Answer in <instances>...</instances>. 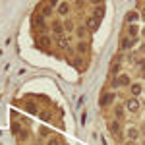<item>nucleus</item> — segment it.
<instances>
[{"instance_id":"1","label":"nucleus","mask_w":145,"mask_h":145,"mask_svg":"<svg viewBox=\"0 0 145 145\" xmlns=\"http://www.w3.org/2000/svg\"><path fill=\"white\" fill-rule=\"evenodd\" d=\"M126 108H128L130 112H137V110H139V101L135 99V97L128 99V101H126Z\"/></svg>"},{"instance_id":"2","label":"nucleus","mask_w":145,"mask_h":145,"mask_svg":"<svg viewBox=\"0 0 145 145\" xmlns=\"http://www.w3.org/2000/svg\"><path fill=\"white\" fill-rule=\"evenodd\" d=\"M97 27H99V18H97V16H89V18H87V29L95 31Z\"/></svg>"},{"instance_id":"3","label":"nucleus","mask_w":145,"mask_h":145,"mask_svg":"<svg viewBox=\"0 0 145 145\" xmlns=\"http://www.w3.org/2000/svg\"><path fill=\"white\" fill-rule=\"evenodd\" d=\"M52 31H54V35L60 39V37H64V27H62V23H58V22H54L52 23Z\"/></svg>"},{"instance_id":"4","label":"nucleus","mask_w":145,"mask_h":145,"mask_svg":"<svg viewBox=\"0 0 145 145\" xmlns=\"http://www.w3.org/2000/svg\"><path fill=\"white\" fill-rule=\"evenodd\" d=\"M135 43V39H132V37H126V39H122V43H120V48L122 50H128L130 46Z\"/></svg>"},{"instance_id":"5","label":"nucleus","mask_w":145,"mask_h":145,"mask_svg":"<svg viewBox=\"0 0 145 145\" xmlns=\"http://www.w3.org/2000/svg\"><path fill=\"white\" fill-rule=\"evenodd\" d=\"M137 137H139V130L137 128H130L128 130V139L130 141H137Z\"/></svg>"},{"instance_id":"6","label":"nucleus","mask_w":145,"mask_h":145,"mask_svg":"<svg viewBox=\"0 0 145 145\" xmlns=\"http://www.w3.org/2000/svg\"><path fill=\"white\" fill-rule=\"evenodd\" d=\"M137 20H139V14H137V12H128V14H126V22L128 23H135Z\"/></svg>"},{"instance_id":"7","label":"nucleus","mask_w":145,"mask_h":145,"mask_svg":"<svg viewBox=\"0 0 145 145\" xmlns=\"http://www.w3.org/2000/svg\"><path fill=\"white\" fill-rule=\"evenodd\" d=\"M108 130H110L112 135H120V122H110Z\"/></svg>"},{"instance_id":"8","label":"nucleus","mask_w":145,"mask_h":145,"mask_svg":"<svg viewBox=\"0 0 145 145\" xmlns=\"http://www.w3.org/2000/svg\"><path fill=\"white\" fill-rule=\"evenodd\" d=\"M112 101H114V93H105V97H103V101H101V105L106 106V105H110Z\"/></svg>"},{"instance_id":"9","label":"nucleus","mask_w":145,"mask_h":145,"mask_svg":"<svg viewBox=\"0 0 145 145\" xmlns=\"http://www.w3.org/2000/svg\"><path fill=\"white\" fill-rule=\"evenodd\" d=\"M114 85H130V78L128 76H120V78L114 81Z\"/></svg>"},{"instance_id":"10","label":"nucleus","mask_w":145,"mask_h":145,"mask_svg":"<svg viewBox=\"0 0 145 145\" xmlns=\"http://www.w3.org/2000/svg\"><path fill=\"white\" fill-rule=\"evenodd\" d=\"M130 91H132V95H139V93H141V85H139V83H132V85H130Z\"/></svg>"},{"instance_id":"11","label":"nucleus","mask_w":145,"mask_h":145,"mask_svg":"<svg viewBox=\"0 0 145 145\" xmlns=\"http://www.w3.org/2000/svg\"><path fill=\"white\" fill-rule=\"evenodd\" d=\"M68 10H70V6H68V2H62V4L58 6V12H60L62 16H66V14H68Z\"/></svg>"},{"instance_id":"12","label":"nucleus","mask_w":145,"mask_h":145,"mask_svg":"<svg viewBox=\"0 0 145 145\" xmlns=\"http://www.w3.org/2000/svg\"><path fill=\"white\" fill-rule=\"evenodd\" d=\"M58 45L62 46V48H66V50L70 48V43H68V39H66V37H60V39H58Z\"/></svg>"},{"instance_id":"13","label":"nucleus","mask_w":145,"mask_h":145,"mask_svg":"<svg viewBox=\"0 0 145 145\" xmlns=\"http://www.w3.org/2000/svg\"><path fill=\"white\" fill-rule=\"evenodd\" d=\"M39 45L41 46H50V39H48V37H41V39H39Z\"/></svg>"},{"instance_id":"14","label":"nucleus","mask_w":145,"mask_h":145,"mask_svg":"<svg viewBox=\"0 0 145 145\" xmlns=\"http://www.w3.org/2000/svg\"><path fill=\"white\" fill-rule=\"evenodd\" d=\"M78 52L85 54V52H87V45H85V43H79V45H78Z\"/></svg>"},{"instance_id":"15","label":"nucleus","mask_w":145,"mask_h":145,"mask_svg":"<svg viewBox=\"0 0 145 145\" xmlns=\"http://www.w3.org/2000/svg\"><path fill=\"white\" fill-rule=\"evenodd\" d=\"M35 23H37L39 27H43V25H45V22H43V16H35Z\"/></svg>"},{"instance_id":"16","label":"nucleus","mask_w":145,"mask_h":145,"mask_svg":"<svg viewBox=\"0 0 145 145\" xmlns=\"http://www.w3.org/2000/svg\"><path fill=\"white\" fill-rule=\"evenodd\" d=\"M116 116H118V118H124V108L122 106H116Z\"/></svg>"},{"instance_id":"17","label":"nucleus","mask_w":145,"mask_h":145,"mask_svg":"<svg viewBox=\"0 0 145 145\" xmlns=\"http://www.w3.org/2000/svg\"><path fill=\"white\" fill-rule=\"evenodd\" d=\"M85 31H87V27H78V37H83Z\"/></svg>"},{"instance_id":"18","label":"nucleus","mask_w":145,"mask_h":145,"mask_svg":"<svg viewBox=\"0 0 145 145\" xmlns=\"http://www.w3.org/2000/svg\"><path fill=\"white\" fill-rule=\"evenodd\" d=\"M135 35H137V29L132 25V27H130V37H132V39H135Z\"/></svg>"},{"instance_id":"19","label":"nucleus","mask_w":145,"mask_h":145,"mask_svg":"<svg viewBox=\"0 0 145 145\" xmlns=\"http://www.w3.org/2000/svg\"><path fill=\"white\" fill-rule=\"evenodd\" d=\"M43 16H50V4H48V6H45V8H43Z\"/></svg>"},{"instance_id":"20","label":"nucleus","mask_w":145,"mask_h":145,"mask_svg":"<svg viewBox=\"0 0 145 145\" xmlns=\"http://www.w3.org/2000/svg\"><path fill=\"white\" fill-rule=\"evenodd\" d=\"M41 118H43V120H50V114H48V112H43Z\"/></svg>"},{"instance_id":"21","label":"nucleus","mask_w":145,"mask_h":145,"mask_svg":"<svg viewBox=\"0 0 145 145\" xmlns=\"http://www.w3.org/2000/svg\"><path fill=\"white\" fill-rule=\"evenodd\" d=\"M66 29H68V31H72V29H74V23H72V22H66Z\"/></svg>"},{"instance_id":"22","label":"nucleus","mask_w":145,"mask_h":145,"mask_svg":"<svg viewBox=\"0 0 145 145\" xmlns=\"http://www.w3.org/2000/svg\"><path fill=\"white\" fill-rule=\"evenodd\" d=\"M27 110H29V112H37V110H35V106H33V105H27Z\"/></svg>"},{"instance_id":"23","label":"nucleus","mask_w":145,"mask_h":145,"mask_svg":"<svg viewBox=\"0 0 145 145\" xmlns=\"http://www.w3.org/2000/svg\"><path fill=\"white\" fill-rule=\"evenodd\" d=\"M41 135H48V130L46 128H41Z\"/></svg>"},{"instance_id":"24","label":"nucleus","mask_w":145,"mask_h":145,"mask_svg":"<svg viewBox=\"0 0 145 145\" xmlns=\"http://www.w3.org/2000/svg\"><path fill=\"white\" fill-rule=\"evenodd\" d=\"M48 145H58V141H56V139H50V141H48Z\"/></svg>"},{"instance_id":"25","label":"nucleus","mask_w":145,"mask_h":145,"mask_svg":"<svg viewBox=\"0 0 145 145\" xmlns=\"http://www.w3.org/2000/svg\"><path fill=\"white\" fill-rule=\"evenodd\" d=\"M139 68H141V70L145 72V62H139Z\"/></svg>"},{"instance_id":"26","label":"nucleus","mask_w":145,"mask_h":145,"mask_svg":"<svg viewBox=\"0 0 145 145\" xmlns=\"http://www.w3.org/2000/svg\"><path fill=\"white\" fill-rule=\"evenodd\" d=\"M141 18H143V20H145V8H143V12H141Z\"/></svg>"},{"instance_id":"27","label":"nucleus","mask_w":145,"mask_h":145,"mask_svg":"<svg viewBox=\"0 0 145 145\" xmlns=\"http://www.w3.org/2000/svg\"><path fill=\"white\" fill-rule=\"evenodd\" d=\"M141 35H143V37H145V27H143V31H141Z\"/></svg>"}]
</instances>
